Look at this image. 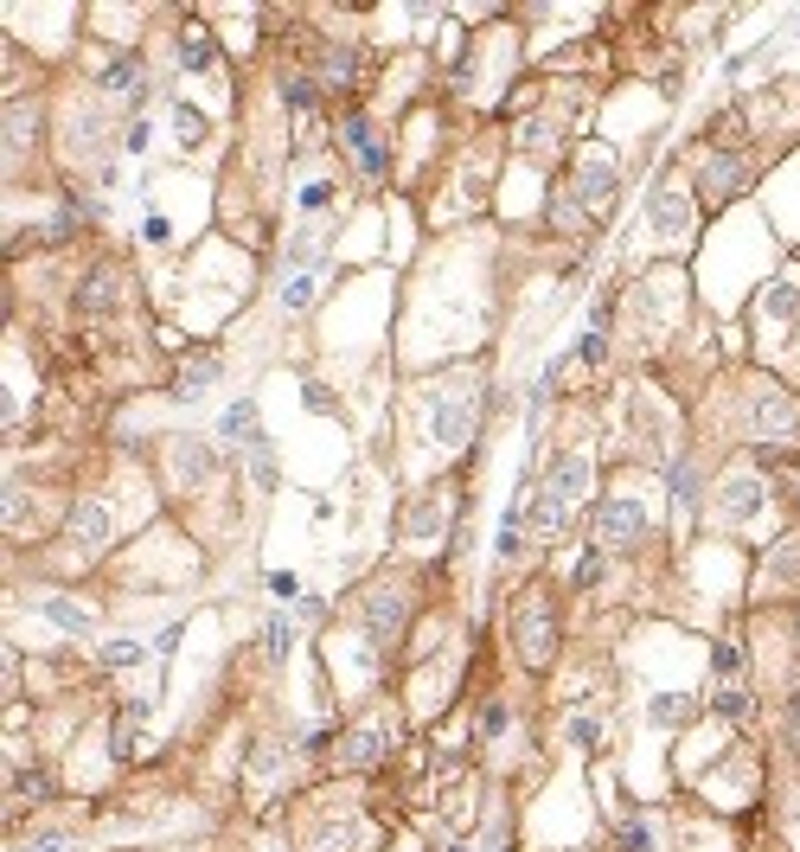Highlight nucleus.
Returning <instances> with one entry per match:
<instances>
[{"label": "nucleus", "instance_id": "obj_1", "mask_svg": "<svg viewBox=\"0 0 800 852\" xmlns=\"http://www.w3.org/2000/svg\"><path fill=\"white\" fill-rule=\"evenodd\" d=\"M641 525H647V519H641V507H634V500H609L596 532H602L609 545H634V539H641Z\"/></svg>", "mask_w": 800, "mask_h": 852}, {"label": "nucleus", "instance_id": "obj_2", "mask_svg": "<svg viewBox=\"0 0 800 852\" xmlns=\"http://www.w3.org/2000/svg\"><path fill=\"white\" fill-rule=\"evenodd\" d=\"M654 224H659V231H666V237H673V231H686V224H691L686 199L673 192V180H659V186H654Z\"/></svg>", "mask_w": 800, "mask_h": 852}, {"label": "nucleus", "instance_id": "obj_3", "mask_svg": "<svg viewBox=\"0 0 800 852\" xmlns=\"http://www.w3.org/2000/svg\"><path fill=\"white\" fill-rule=\"evenodd\" d=\"M45 616H52L58 629H71V634H84V629H90V616H84L77 602H45Z\"/></svg>", "mask_w": 800, "mask_h": 852}, {"label": "nucleus", "instance_id": "obj_4", "mask_svg": "<svg viewBox=\"0 0 800 852\" xmlns=\"http://www.w3.org/2000/svg\"><path fill=\"white\" fill-rule=\"evenodd\" d=\"M256 423V405H231V417H224V436H244Z\"/></svg>", "mask_w": 800, "mask_h": 852}, {"label": "nucleus", "instance_id": "obj_5", "mask_svg": "<svg viewBox=\"0 0 800 852\" xmlns=\"http://www.w3.org/2000/svg\"><path fill=\"white\" fill-rule=\"evenodd\" d=\"M135 661H142V648H135V641H115V648H110V667H135Z\"/></svg>", "mask_w": 800, "mask_h": 852}, {"label": "nucleus", "instance_id": "obj_6", "mask_svg": "<svg viewBox=\"0 0 800 852\" xmlns=\"http://www.w3.org/2000/svg\"><path fill=\"white\" fill-rule=\"evenodd\" d=\"M308 296H314V283H289V289H282V301H289V308H301Z\"/></svg>", "mask_w": 800, "mask_h": 852}, {"label": "nucleus", "instance_id": "obj_7", "mask_svg": "<svg viewBox=\"0 0 800 852\" xmlns=\"http://www.w3.org/2000/svg\"><path fill=\"white\" fill-rule=\"evenodd\" d=\"M795 33H800V20H795Z\"/></svg>", "mask_w": 800, "mask_h": 852}]
</instances>
